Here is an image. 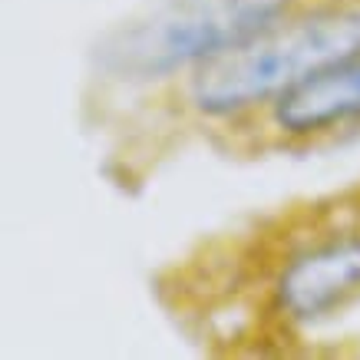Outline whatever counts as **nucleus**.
<instances>
[{
	"label": "nucleus",
	"mask_w": 360,
	"mask_h": 360,
	"mask_svg": "<svg viewBox=\"0 0 360 360\" xmlns=\"http://www.w3.org/2000/svg\"><path fill=\"white\" fill-rule=\"evenodd\" d=\"M354 53H360V7L284 13L235 50L195 66L188 99L202 116H238Z\"/></svg>",
	"instance_id": "f257e3e1"
},
{
	"label": "nucleus",
	"mask_w": 360,
	"mask_h": 360,
	"mask_svg": "<svg viewBox=\"0 0 360 360\" xmlns=\"http://www.w3.org/2000/svg\"><path fill=\"white\" fill-rule=\"evenodd\" d=\"M291 0H159L96 44V63L116 79H162L229 53L281 20Z\"/></svg>",
	"instance_id": "f03ea898"
},
{
	"label": "nucleus",
	"mask_w": 360,
	"mask_h": 360,
	"mask_svg": "<svg viewBox=\"0 0 360 360\" xmlns=\"http://www.w3.org/2000/svg\"><path fill=\"white\" fill-rule=\"evenodd\" d=\"M360 295V231L330 235L291 255L274 284V301L288 321L314 324Z\"/></svg>",
	"instance_id": "7ed1b4c3"
},
{
	"label": "nucleus",
	"mask_w": 360,
	"mask_h": 360,
	"mask_svg": "<svg viewBox=\"0 0 360 360\" xmlns=\"http://www.w3.org/2000/svg\"><path fill=\"white\" fill-rule=\"evenodd\" d=\"M360 120V53L317 70L271 103V122L284 136L307 139Z\"/></svg>",
	"instance_id": "20e7f679"
}]
</instances>
